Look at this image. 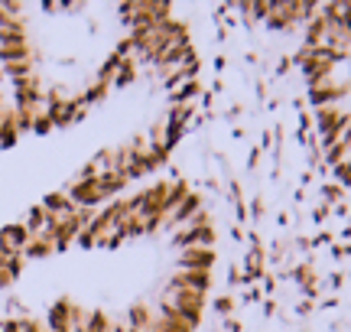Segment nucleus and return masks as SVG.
<instances>
[{"mask_svg":"<svg viewBox=\"0 0 351 332\" xmlns=\"http://www.w3.org/2000/svg\"><path fill=\"white\" fill-rule=\"evenodd\" d=\"M29 228H26V222H10V225H3L0 228V248L7 251V254H23V248L29 244Z\"/></svg>","mask_w":351,"mask_h":332,"instance_id":"8","label":"nucleus"},{"mask_svg":"<svg viewBox=\"0 0 351 332\" xmlns=\"http://www.w3.org/2000/svg\"><path fill=\"white\" fill-rule=\"evenodd\" d=\"M108 91H111V82H101V78H98L95 85H88V88L82 91V102H85V104H95V102H101Z\"/></svg>","mask_w":351,"mask_h":332,"instance_id":"17","label":"nucleus"},{"mask_svg":"<svg viewBox=\"0 0 351 332\" xmlns=\"http://www.w3.org/2000/svg\"><path fill=\"white\" fill-rule=\"evenodd\" d=\"M215 307H218V313H228V309H231V296H221Z\"/></svg>","mask_w":351,"mask_h":332,"instance_id":"20","label":"nucleus"},{"mask_svg":"<svg viewBox=\"0 0 351 332\" xmlns=\"http://www.w3.org/2000/svg\"><path fill=\"white\" fill-rule=\"evenodd\" d=\"M49 222H52L49 212H46L43 205H33V209H29V215H26V228H29V235H43Z\"/></svg>","mask_w":351,"mask_h":332,"instance_id":"16","label":"nucleus"},{"mask_svg":"<svg viewBox=\"0 0 351 332\" xmlns=\"http://www.w3.org/2000/svg\"><path fill=\"white\" fill-rule=\"evenodd\" d=\"M130 186V179H127V173H117V169H104L98 176V189L101 195L111 202V199H121V192Z\"/></svg>","mask_w":351,"mask_h":332,"instance_id":"10","label":"nucleus"},{"mask_svg":"<svg viewBox=\"0 0 351 332\" xmlns=\"http://www.w3.org/2000/svg\"><path fill=\"white\" fill-rule=\"evenodd\" d=\"M3 82H7V75H3V69H0V85H3Z\"/></svg>","mask_w":351,"mask_h":332,"instance_id":"21","label":"nucleus"},{"mask_svg":"<svg viewBox=\"0 0 351 332\" xmlns=\"http://www.w3.org/2000/svg\"><path fill=\"white\" fill-rule=\"evenodd\" d=\"M69 199L75 202V209H101V205H108V199L101 195V189H98V179H72L69 182Z\"/></svg>","mask_w":351,"mask_h":332,"instance_id":"3","label":"nucleus"},{"mask_svg":"<svg viewBox=\"0 0 351 332\" xmlns=\"http://www.w3.org/2000/svg\"><path fill=\"white\" fill-rule=\"evenodd\" d=\"M199 212H205V199H202V192L189 189L186 199H182V202L176 205V209L169 212V215H166V225H163V228H166V231L182 228V225H189V222H192V218L199 215Z\"/></svg>","mask_w":351,"mask_h":332,"instance_id":"4","label":"nucleus"},{"mask_svg":"<svg viewBox=\"0 0 351 332\" xmlns=\"http://www.w3.org/2000/svg\"><path fill=\"white\" fill-rule=\"evenodd\" d=\"M111 329H114V320L104 309H88V320L75 332H111Z\"/></svg>","mask_w":351,"mask_h":332,"instance_id":"15","label":"nucleus"},{"mask_svg":"<svg viewBox=\"0 0 351 332\" xmlns=\"http://www.w3.org/2000/svg\"><path fill=\"white\" fill-rule=\"evenodd\" d=\"M153 329L156 332H195L186 320H182V316H176L173 307H169L166 300H160V309H156V322H153Z\"/></svg>","mask_w":351,"mask_h":332,"instance_id":"9","label":"nucleus"},{"mask_svg":"<svg viewBox=\"0 0 351 332\" xmlns=\"http://www.w3.org/2000/svg\"><path fill=\"white\" fill-rule=\"evenodd\" d=\"M43 209H46V212H49V215H72V212H75V202H72V199H69V192H49V195H46V199H43Z\"/></svg>","mask_w":351,"mask_h":332,"instance_id":"13","label":"nucleus"},{"mask_svg":"<svg viewBox=\"0 0 351 332\" xmlns=\"http://www.w3.org/2000/svg\"><path fill=\"white\" fill-rule=\"evenodd\" d=\"M49 130H56V128H52V121L46 117V111H43V115L36 117V124H33V134H49Z\"/></svg>","mask_w":351,"mask_h":332,"instance_id":"18","label":"nucleus"},{"mask_svg":"<svg viewBox=\"0 0 351 332\" xmlns=\"http://www.w3.org/2000/svg\"><path fill=\"white\" fill-rule=\"evenodd\" d=\"M13 281H16V277H13L10 270H7V268H0V290H7V287H10Z\"/></svg>","mask_w":351,"mask_h":332,"instance_id":"19","label":"nucleus"},{"mask_svg":"<svg viewBox=\"0 0 351 332\" xmlns=\"http://www.w3.org/2000/svg\"><path fill=\"white\" fill-rule=\"evenodd\" d=\"M218 254H215L212 248H202V244H192V248H182L179 257H176V264L179 270H212Z\"/></svg>","mask_w":351,"mask_h":332,"instance_id":"6","label":"nucleus"},{"mask_svg":"<svg viewBox=\"0 0 351 332\" xmlns=\"http://www.w3.org/2000/svg\"><path fill=\"white\" fill-rule=\"evenodd\" d=\"M166 290H199V294H208L212 290V270H176Z\"/></svg>","mask_w":351,"mask_h":332,"instance_id":"5","label":"nucleus"},{"mask_svg":"<svg viewBox=\"0 0 351 332\" xmlns=\"http://www.w3.org/2000/svg\"><path fill=\"white\" fill-rule=\"evenodd\" d=\"M147 332H156V329H147Z\"/></svg>","mask_w":351,"mask_h":332,"instance_id":"22","label":"nucleus"},{"mask_svg":"<svg viewBox=\"0 0 351 332\" xmlns=\"http://www.w3.org/2000/svg\"><path fill=\"white\" fill-rule=\"evenodd\" d=\"M20 62H36V46H0V65H20Z\"/></svg>","mask_w":351,"mask_h":332,"instance_id":"12","label":"nucleus"},{"mask_svg":"<svg viewBox=\"0 0 351 332\" xmlns=\"http://www.w3.org/2000/svg\"><path fill=\"white\" fill-rule=\"evenodd\" d=\"M153 322H156V309L150 307V303H134V307L127 309V329H134V332H147L153 329Z\"/></svg>","mask_w":351,"mask_h":332,"instance_id":"11","label":"nucleus"},{"mask_svg":"<svg viewBox=\"0 0 351 332\" xmlns=\"http://www.w3.org/2000/svg\"><path fill=\"white\" fill-rule=\"evenodd\" d=\"M348 95V85L345 82H335V78H322V82H313L309 85V102L315 108H326V104H339V98Z\"/></svg>","mask_w":351,"mask_h":332,"instance_id":"7","label":"nucleus"},{"mask_svg":"<svg viewBox=\"0 0 351 332\" xmlns=\"http://www.w3.org/2000/svg\"><path fill=\"white\" fill-rule=\"evenodd\" d=\"M163 300L173 307L176 316H182L192 329H199V326H202V320H205V303H208V294H199V290H166Z\"/></svg>","mask_w":351,"mask_h":332,"instance_id":"1","label":"nucleus"},{"mask_svg":"<svg viewBox=\"0 0 351 332\" xmlns=\"http://www.w3.org/2000/svg\"><path fill=\"white\" fill-rule=\"evenodd\" d=\"M56 254V244H52V238L43 231V235H33L29 238V244L23 248V257L26 261H39V257H49Z\"/></svg>","mask_w":351,"mask_h":332,"instance_id":"14","label":"nucleus"},{"mask_svg":"<svg viewBox=\"0 0 351 332\" xmlns=\"http://www.w3.org/2000/svg\"><path fill=\"white\" fill-rule=\"evenodd\" d=\"M351 115H345L339 104H326V108H315V128L322 134V143H335L339 141V134L348 128Z\"/></svg>","mask_w":351,"mask_h":332,"instance_id":"2","label":"nucleus"}]
</instances>
